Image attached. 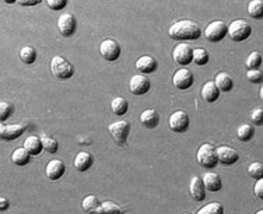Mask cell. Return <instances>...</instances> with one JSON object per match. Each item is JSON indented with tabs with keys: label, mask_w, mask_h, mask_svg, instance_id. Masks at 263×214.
<instances>
[{
	"label": "cell",
	"mask_w": 263,
	"mask_h": 214,
	"mask_svg": "<svg viewBox=\"0 0 263 214\" xmlns=\"http://www.w3.org/2000/svg\"><path fill=\"white\" fill-rule=\"evenodd\" d=\"M168 34L176 41H194L200 38L202 30L192 20H179L170 27Z\"/></svg>",
	"instance_id": "obj_1"
},
{
	"label": "cell",
	"mask_w": 263,
	"mask_h": 214,
	"mask_svg": "<svg viewBox=\"0 0 263 214\" xmlns=\"http://www.w3.org/2000/svg\"><path fill=\"white\" fill-rule=\"evenodd\" d=\"M197 164L200 167L206 169H213L217 167L218 158H217V148L210 144V143H205L199 147L197 150Z\"/></svg>",
	"instance_id": "obj_2"
},
{
	"label": "cell",
	"mask_w": 263,
	"mask_h": 214,
	"mask_svg": "<svg viewBox=\"0 0 263 214\" xmlns=\"http://www.w3.org/2000/svg\"><path fill=\"white\" fill-rule=\"evenodd\" d=\"M51 70H52V74L57 80H69L74 76V66L70 63L68 59L62 56L52 57Z\"/></svg>",
	"instance_id": "obj_3"
},
{
	"label": "cell",
	"mask_w": 263,
	"mask_h": 214,
	"mask_svg": "<svg viewBox=\"0 0 263 214\" xmlns=\"http://www.w3.org/2000/svg\"><path fill=\"white\" fill-rule=\"evenodd\" d=\"M252 34L251 24L245 20H234L228 25V36L234 42L246 41Z\"/></svg>",
	"instance_id": "obj_4"
},
{
	"label": "cell",
	"mask_w": 263,
	"mask_h": 214,
	"mask_svg": "<svg viewBox=\"0 0 263 214\" xmlns=\"http://www.w3.org/2000/svg\"><path fill=\"white\" fill-rule=\"evenodd\" d=\"M205 35H206L207 41H210V42H214V44L220 42L228 35V25L221 20L211 21L206 27Z\"/></svg>",
	"instance_id": "obj_5"
},
{
	"label": "cell",
	"mask_w": 263,
	"mask_h": 214,
	"mask_svg": "<svg viewBox=\"0 0 263 214\" xmlns=\"http://www.w3.org/2000/svg\"><path fill=\"white\" fill-rule=\"evenodd\" d=\"M108 132L118 144H125L130 133V125L126 121H118L108 126Z\"/></svg>",
	"instance_id": "obj_6"
},
{
	"label": "cell",
	"mask_w": 263,
	"mask_h": 214,
	"mask_svg": "<svg viewBox=\"0 0 263 214\" xmlns=\"http://www.w3.org/2000/svg\"><path fill=\"white\" fill-rule=\"evenodd\" d=\"M189 116L188 113L183 112V111H175L171 113L170 119H168V125H170V129L175 133H185L188 132L189 129Z\"/></svg>",
	"instance_id": "obj_7"
},
{
	"label": "cell",
	"mask_w": 263,
	"mask_h": 214,
	"mask_svg": "<svg viewBox=\"0 0 263 214\" xmlns=\"http://www.w3.org/2000/svg\"><path fill=\"white\" fill-rule=\"evenodd\" d=\"M172 83H174L175 89H178V90H189L193 86L194 77L189 69H179L175 71V74L172 77Z\"/></svg>",
	"instance_id": "obj_8"
},
{
	"label": "cell",
	"mask_w": 263,
	"mask_h": 214,
	"mask_svg": "<svg viewBox=\"0 0 263 214\" xmlns=\"http://www.w3.org/2000/svg\"><path fill=\"white\" fill-rule=\"evenodd\" d=\"M100 54L105 60L115 62L121 56V46L115 39H111V38L104 39L101 45H100Z\"/></svg>",
	"instance_id": "obj_9"
},
{
	"label": "cell",
	"mask_w": 263,
	"mask_h": 214,
	"mask_svg": "<svg viewBox=\"0 0 263 214\" xmlns=\"http://www.w3.org/2000/svg\"><path fill=\"white\" fill-rule=\"evenodd\" d=\"M57 28H59V33L63 36H66V38L71 36L77 30L76 17L73 14H70V13H63L57 20Z\"/></svg>",
	"instance_id": "obj_10"
},
{
	"label": "cell",
	"mask_w": 263,
	"mask_h": 214,
	"mask_svg": "<svg viewBox=\"0 0 263 214\" xmlns=\"http://www.w3.org/2000/svg\"><path fill=\"white\" fill-rule=\"evenodd\" d=\"M172 57L179 66H188L193 62V49L188 44H179L175 46Z\"/></svg>",
	"instance_id": "obj_11"
},
{
	"label": "cell",
	"mask_w": 263,
	"mask_h": 214,
	"mask_svg": "<svg viewBox=\"0 0 263 214\" xmlns=\"http://www.w3.org/2000/svg\"><path fill=\"white\" fill-rule=\"evenodd\" d=\"M25 130H27V126L23 124H1V126H0V137H1L3 140L12 142V140L18 139Z\"/></svg>",
	"instance_id": "obj_12"
},
{
	"label": "cell",
	"mask_w": 263,
	"mask_h": 214,
	"mask_svg": "<svg viewBox=\"0 0 263 214\" xmlns=\"http://www.w3.org/2000/svg\"><path fill=\"white\" fill-rule=\"evenodd\" d=\"M150 87H151L150 80L146 76H143V74H135L130 79V91L135 95H144V94H147L150 91Z\"/></svg>",
	"instance_id": "obj_13"
},
{
	"label": "cell",
	"mask_w": 263,
	"mask_h": 214,
	"mask_svg": "<svg viewBox=\"0 0 263 214\" xmlns=\"http://www.w3.org/2000/svg\"><path fill=\"white\" fill-rule=\"evenodd\" d=\"M217 158L218 162L223 164V165H234L235 162H238L240 160V154L228 146H221L217 147Z\"/></svg>",
	"instance_id": "obj_14"
},
{
	"label": "cell",
	"mask_w": 263,
	"mask_h": 214,
	"mask_svg": "<svg viewBox=\"0 0 263 214\" xmlns=\"http://www.w3.org/2000/svg\"><path fill=\"white\" fill-rule=\"evenodd\" d=\"M66 172V165L63 161L60 160H51L48 164H46L45 174L48 177V179L51 180H57L60 179Z\"/></svg>",
	"instance_id": "obj_15"
},
{
	"label": "cell",
	"mask_w": 263,
	"mask_h": 214,
	"mask_svg": "<svg viewBox=\"0 0 263 214\" xmlns=\"http://www.w3.org/2000/svg\"><path fill=\"white\" fill-rule=\"evenodd\" d=\"M206 186H205L202 178L193 177V178L191 179L189 192H191V196L193 197L194 202H203V200L206 199Z\"/></svg>",
	"instance_id": "obj_16"
},
{
	"label": "cell",
	"mask_w": 263,
	"mask_h": 214,
	"mask_svg": "<svg viewBox=\"0 0 263 214\" xmlns=\"http://www.w3.org/2000/svg\"><path fill=\"white\" fill-rule=\"evenodd\" d=\"M136 69L141 71V74H150L158 69V62L153 56L144 55V56H140L136 60Z\"/></svg>",
	"instance_id": "obj_17"
},
{
	"label": "cell",
	"mask_w": 263,
	"mask_h": 214,
	"mask_svg": "<svg viewBox=\"0 0 263 214\" xmlns=\"http://www.w3.org/2000/svg\"><path fill=\"white\" fill-rule=\"evenodd\" d=\"M202 180L206 186V189L209 192H220L223 188V180L220 178V175L216 172H206L203 174Z\"/></svg>",
	"instance_id": "obj_18"
},
{
	"label": "cell",
	"mask_w": 263,
	"mask_h": 214,
	"mask_svg": "<svg viewBox=\"0 0 263 214\" xmlns=\"http://www.w3.org/2000/svg\"><path fill=\"white\" fill-rule=\"evenodd\" d=\"M140 122L147 129H156L160 124V115L156 109H144L140 115Z\"/></svg>",
	"instance_id": "obj_19"
},
{
	"label": "cell",
	"mask_w": 263,
	"mask_h": 214,
	"mask_svg": "<svg viewBox=\"0 0 263 214\" xmlns=\"http://www.w3.org/2000/svg\"><path fill=\"white\" fill-rule=\"evenodd\" d=\"M94 164V158L90 153L87 151H80L76 157H74V168L80 172H86L91 168Z\"/></svg>",
	"instance_id": "obj_20"
},
{
	"label": "cell",
	"mask_w": 263,
	"mask_h": 214,
	"mask_svg": "<svg viewBox=\"0 0 263 214\" xmlns=\"http://www.w3.org/2000/svg\"><path fill=\"white\" fill-rule=\"evenodd\" d=\"M23 147L31 156H39L41 151L44 150V146H42V142H41L39 136H28L24 140Z\"/></svg>",
	"instance_id": "obj_21"
},
{
	"label": "cell",
	"mask_w": 263,
	"mask_h": 214,
	"mask_svg": "<svg viewBox=\"0 0 263 214\" xmlns=\"http://www.w3.org/2000/svg\"><path fill=\"white\" fill-rule=\"evenodd\" d=\"M202 98L206 102H216L220 98V90L214 81H207L202 87Z\"/></svg>",
	"instance_id": "obj_22"
},
{
	"label": "cell",
	"mask_w": 263,
	"mask_h": 214,
	"mask_svg": "<svg viewBox=\"0 0 263 214\" xmlns=\"http://www.w3.org/2000/svg\"><path fill=\"white\" fill-rule=\"evenodd\" d=\"M214 83L217 86V89L220 90V92H229V91L234 89V80L229 76L228 73L226 71H220L216 79H214Z\"/></svg>",
	"instance_id": "obj_23"
},
{
	"label": "cell",
	"mask_w": 263,
	"mask_h": 214,
	"mask_svg": "<svg viewBox=\"0 0 263 214\" xmlns=\"http://www.w3.org/2000/svg\"><path fill=\"white\" fill-rule=\"evenodd\" d=\"M31 161V154L24 148V147H18L13 151L12 154V162L18 165V167H24Z\"/></svg>",
	"instance_id": "obj_24"
},
{
	"label": "cell",
	"mask_w": 263,
	"mask_h": 214,
	"mask_svg": "<svg viewBox=\"0 0 263 214\" xmlns=\"http://www.w3.org/2000/svg\"><path fill=\"white\" fill-rule=\"evenodd\" d=\"M90 214H123V210L112 202H104L101 206Z\"/></svg>",
	"instance_id": "obj_25"
},
{
	"label": "cell",
	"mask_w": 263,
	"mask_h": 214,
	"mask_svg": "<svg viewBox=\"0 0 263 214\" xmlns=\"http://www.w3.org/2000/svg\"><path fill=\"white\" fill-rule=\"evenodd\" d=\"M248 14L255 20H263V0H252L248 3Z\"/></svg>",
	"instance_id": "obj_26"
},
{
	"label": "cell",
	"mask_w": 263,
	"mask_h": 214,
	"mask_svg": "<svg viewBox=\"0 0 263 214\" xmlns=\"http://www.w3.org/2000/svg\"><path fill=\"white\" fill-rule=\"evenodd\" d=\"M111 109H112V112L115 115H118V116H123L126 112H127V109H129V104L126 101L123 97H116L112 100L111 102Z\"/></svg>",
	"instance_id": "obj_27"
},
{
	"label": "cell",
	"mask_w": 263,
	"mask_h": 214,
	"mask_svg": "<svg viewBox=\"0 0 263 214\" xmlns=\"http://www.w3.org/2000/svg\"><path fill=\"white\" fill-rule=\"evenodd\" d=\"M100 206H101V202H100L98 197L94 196V195L86 196V197L83 199V202H81V207H83V210L87 214H90L91 212H94V210H97Z\"/></svg>",
	"instance_id": "obj_28"
},
{
	"label": "cell",
	"mask_w": 263,
	"mask_h": 214,
	"mask_svg": "<svg viewBox=\"0 0 263 214\" xmlns=\"http://www.w3.org/2000/svg\"><path fill=\"white\" fill-rule=\"evenodd\" d=\"M237 136L241 142H251L255 136V127L249 124L241 125L240 127L237 129Z\"/></svg>",
	"instance_id": "obj_29"
},
{
	"label": "cell",
	"mask_w": 263,
	"mask_h": 214,
	"mask_svg": "<svg viewBox=\"0 0 263 214\" xmlns=\"http://www.w3.org/2000/svg\"><path fill=\"white\" fill-rule=\"evenodd\" d=\"M20 59L25 65H33L36 60V51L33 46H23L20 49Z\"/></svg>",
	"instance_id": "obj_30"
},
{
	"label": "cell",
	"mask_w": 263,
	"mask_h": 214,
	"mask_svg": "<svg viewBox=\"0 0 263 214\" xmlns=\"http://www.w3.org/2000/svg\"><path fill=\"white\" fill-rule=\"evenodd\" d=\"M196 214H224V207L218 202L207 203L202 209H199Z\"/></svg>",
	"instance_id": "obj_31"
},
{
	"label": "cell",
	"mask_w": 263,
	"mask_h": 214,
	"mask_svg": "<svg viewBox=\"0 0 263 214\" xmlns=\"http://www.w3.org/2000/svg\"><path fill=\"white\" fill-rule=\"evenodd\" d=\"M41 142H42V146H44V150L49 154H55L57 151V140L55 137L48 135H41Z\"/></svg>",
	"instance_id": "obj_32"
},
{
	"label": "cell",
	"mask_w": 263,
	"mask_h": 214,
	"mask_svg": "<svg viewBox=\"0 0 263 214\" xmlns=\"http://www.w3.org/2000/svg\"><path fill=\"white\" fill-rule=\"evenodd\" d=\"M209 52L203 48H194L193 49V62L197 66H206L209 63Z\"/></svg>",
	"instance_id": "obj_33"
},
{
	"label": "cell",
	"mask_w": 263,
	"mask_h": 214,
	"mask_svg": "<svg viewBox=\"0 0 263 214\" xmlns=\"http://www.w3.org/2000/svg\"><path fill=\"white\" fill-rule=\"evenodd\" d=\"M263 57L259 52H251L249 56L246 57V68L248 70H256L261 68L262 65Z\"/></svg>",
	"instance_id": "obj_34"
},
{
	"label": "cell",
	"mask_w": 263,
	"mask_h": 214,
	"mask_svg": "<svg viewBox=\"0 0 263 214\" xmlns=\"http://www.w3.org/2000/svg\"><path fill=\"white\" fill-rule=\"evenodd\" d=\"M14 112V107L12 102L1 101L0 102V119L1 122H6Z\"/></svg>",
	"instance_id": "obj_35"
},
{
	"label": "cell",
	"mask_w": 263,
	"mask_h": 214,
	"mask_svg": "<svg viewBox=\"0 0 263 214\" xmlns=\"http://www.w3.org/2000/svg\"><path fill=\"white\" fill-rule=\"evenodd\" d=\"M248 172H249V175H251L252 178L255 180H259L263 178V164L262 162H259V161H255V162H252L249 164V167H248Z\"/></svg>",
	"instance_id": "obj_36"
},
{
	"label": "cell",
	"mask_w": 263,
	"mask_h": 214,
	"mask_svg": "<svg viewBox=\"0 0 263 214\" xmlns=\"http://www.w3.org/2000/svg\"><path fill=\"white\" fill-rule=\"evenodd\" d=\"M246 79L249 80L253 84H259V83H263V71L256 69V70H248L246 71Z\"/></svg>",
	"instance_id": "obj_37"
},
{
	"label": "cell",
	"mask_w": 263,
	"mask_h": 214,
	"mask_svg": "<svg viewBox=\"0 0 263 214\" xmlns=\"http://www.w3.org/2000/svg\"><path fill=\"white\" fill-rule=\"evenodd\" d=\"M251 121L256 126L263 125V108H255L251 112Z\"/></svg>",
	"instance_id": "obj_38"
},
{
	"label": "cell",
	"mask_w": 263,
	"mask_h": 214,
	"mask_svg": "<svg viewBox=\"0 0 263 214\" xmlns=\"http://www.w3.org/2000/svg\"><path fill=\"white\" fill-rule=\"evenodd\" d=\"M46 4H48L49 9L59 12V10H63V9L66 7L68 1H66V0H48Z\"/></svg>",
	"instance_id": "obj_39"
},
{
	"label": "cell",
	"mask_w": 263,
	"mask_h": 214,
	"mask_svg": "<svg viewBox=\"0 0 263 214\" xmlns=\"http://www.w3.org/2000/svg\"><path fill=\"white\" fill-rule=\"evenodd\" d=\"M253 193H255V196H256L258 199L263 200V178L255 182V185H253Z\"/></svg>",
	"instance_id": "obj_40"
},
{
	"label": "cell",
	"mask_w": 263,
	"mask_h": 214,
	"mask_svg": "<svg viewBox=\"0 0 263 214\" xmlns=\"http://www.w3.org/2000/svg\"><path fill=\"white\" fill-rule=\"evenodd\" d=\"M9 207H10V200L6 199V197H0V210H1V212H6Z\"/></svg>",
	"instance_id": "obj_41"
},
{
	"label": "cell",
	"mask_w": 263,
	"mask_h": 214,
	"mask_svg": "<svg viewBox=\"0 0 263 214\" xmlns=\"http://www.w3.org/2000/svg\"><path fill=\"white\" fill-rule=\"evenodd\" d=\"M41 0H18V4H21V6H36L38 3H39Z\"/></svg>",
	"instance_id": "obj_42"
},
{
	"label": "cell",
	"mask_w": 263,
	"mask_h": 214,
	"mask_svg": "<svg viewBox=\"0 0 263 214\" xmlns=\"http://www.w3.org/2000/svg\"><path fill=\"white\" fill-rule=\"evenodd\" d=\"M259 97H261V100L263 101V84L262 87H261V91H259Z\"/></svg>",
	"instance_id": "obj_43"
},
{
	"label": "cell",
	"mask_w": 263,
	"mask_h": 214,
	"mask_svg": "<svg viewBox=\"0 0 263 214\" xmlns=\"http://www.w3.org/2000/svg\"><path fill=\"white\" fill-rule=\"evenodd\" d=\"M255 214H263V209H262V210H259V212H256Z\"/></svg>",
	"instance_id": "obj_44"
},
{
	"label": "cell",
	"mask_w": 263,
	"mask_h": 214,
	"mask_svg": "<svg viewBox=\"0 0 263 214\" xmlns=\"http://www.w3.org/2000/svg\"><path fill=\"white\" fill-rule=\"evenodd\" d=\"M183 214H191V213H183Z\"/></svg>",
	"instance_id": "obj_45"
}]
</instances>
